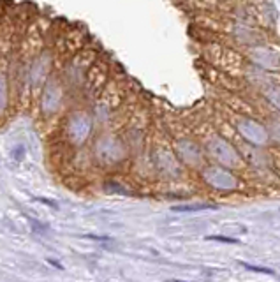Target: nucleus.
<instances>
[{
  "instance_id": "9d476101",
  "label": "nucleus",
  "mask_w": 280,
  "mask_h": 282,
  "mask_svg": "<svg viewBox=\"0 0 280 282\" xmlns=\"http://www.w3.org/2000/svg\"><path fill=\"white\" fill-rule=\"evenodd\" d=\"M23 155H25V146H23V145L16 146V148L12 150V157H14L16 160H21Z\"/></svg>"
},
{
  "instance_id": "7ed1b4c3",
  "label": "nucleus",
  "mask_w": 280,
  "mask_h": 282,
  "mask_svg": "<svg viewBox=\"0 0 280 282\" xmlns=\"http://www.w3.org/2000/svg\"><path fill=\"white\" fill-rule=\"evenodd\" d=\"M94 117L85 108H74L67 115H64V120L60 124L62 129V143L69 148H81L94 134Z\"/></svg>"
},
{
  "instance_id": "1a4fd4ad",
  "label": "nucleus",
  "mask_w": 280,
  "mask_h": 282,
  "mask_svg": "<svg viewBox=\"0 0 280 282\" xmlns=\"http://www.w3.org/2000/svg\"><path fill=\"white\" fill-rule=\"evenodd\" d=\"M242 267H245L247 270H250V272H258V274L273 275V270H270V268H265V267H254V265H249V263H242Z\"/></svg>"
},
{
  "instance_id": "423d86ee",
  "label": "nucleus",
  "mask_w": 280,
  "mask_h": 282,
  "mask_svg": "<svg viewBox=\"0 0 280 282\" xmlns=\"http://www.w3.org/2000/svg\"><path fill=\"white\" fill-rule=\"evenodd\" d=\"M104 71L103 69V64L101 62H95L94 65L90 67V71H88V76L87 80H85V85L83 88H81V92L78 94V103H80V99L83 101L85 104L88 103H94L95 97L103 92V85H104Z\"/></svg>"
},
{
  "instance_id": "f03ea898",
  "label": "nucleus",
  "mask_w": 280,
  "mask_h": 282,
  "mask_svg": "<svg viewBox=\"0 0 280 282\" xmlns=\"http://www.w3.org/2000/svg\"><path fill=\"white\" fill-rule=\"evenodd\" d=\"M95 57H97L95 51H92L88 46H83L71 58H67L60 69H57V71H60V78L64 81L65 92H67V101L72 97H78L88 76V71L95 64Z\"/></svg>"
},
{
  "instance_id": "6e6552de",
  "label": "nucleus",
  "mask_w": 280,
  "mask_h": 282,
  "mask_svg": "<svg viewBox=\"0 0 280 282\" xmlns=\"http://www.w3.org/2000/svg\"><path fill=\"white\" fill-rule=\"evenodd\" d=\"M206 240H213V242H222V244H242L238 238H229V237H219V235H212V237H206Z\"/></svg>"
},
{
  "instance_id": "39448f33",
  "label": "nucleus",
  "mask_w": 280,
  "mask_h": 282,
  "mask_svg": "<svg viewBox=\"0 0 280 282\" xmlns=\"http://www.w3.org/2000/svg\"><path fill=\"white\" fill-rule=\"evenodd\" d=\"M125 155V146L113 134H103L92 145V157L99 166H113Z\"/></svg>"
},
{
  "instance_id": "f257e3e1",
  "label": "nucleus",
  "mask_w": 280,
  "mask_h": 282,
  "mask_svg": "<svg viewBox=\"0 0 280 282\" xmlns=\"http://www.w3.org/2000/svg\"><path fill=\"white\" fill-rule=\"evenodd\" d=\"M14 23L9 16L0 19V124L11 113V55Z\"/></svg>"
},
{
  "instance_id": "0eeeda50",
  "label": "nucleus",
  "mask_w": 280,
  "mask_h": 282,
  "mask_svg": "<svg viewBox=\"0 0 280 282\" xmlns=\"http://www.w3.org/2000/svg\"><path fill=\"white\" fill-rule=\"evenodd\" d=\"M219 206L213 203H192V205H176L173 206V212L189 214V212H201V210H217Z\"/></svg>"
},
{
  "instance_id": "20e7f679",
  "label": "nucleus",
  "mask_w": 280,
  "mask_h": 282,
  "mask_svg": "<svg viewBox=\"0 0 280 282\" xmlns=\"http://www.w3.org/2000/svg\"><path fill=\"white\" fill-rule=\"evenodd\" d=\"M67 101L64 81L60 78V71H53V74L46 80L44 87L39 92V113L42 120L55 119L62 115L64 104Z\"/></svg>"
}]
</instances>
